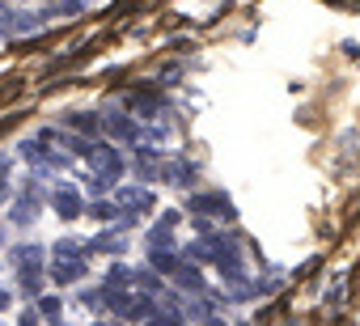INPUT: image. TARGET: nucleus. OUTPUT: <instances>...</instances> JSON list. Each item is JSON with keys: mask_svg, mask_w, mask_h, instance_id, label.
Listing matches in <instances>:
<instances>
[{"mask_svg": "<svg viewBox=\"0 0 360 326\" xmlns=\"http://www.w3.org/2000/svg\"><path fill=\"white\" fill-rule=\"evenodd\" d=\"M89 246L77 242V237H60L56 250H51V280L56 284H77L85 271H89Z\"/></svg>", "mask_w": 360, "mask_h": 326, "instance_id": "nucleus-1", "label": "nucleus"}, {"mask_svg": "<svg viewBox=\"0 0 360 326\" xmlns=\"http://www.w3.org/2000/svg\"><path fill=\"white\" fill-rule=\"evenodd\" d=\"M85 157H89V166H94L102 178H119V174L127 170V166H123V152H119V148H110V144H89V152H85Z\"/></svg>", "mask_w": 360, "mask_h": 326, "instance_id": "nucleus-2", "label": "nucleus"}, {"mask_svg": "<svg viewBox=\"0 0 360 326\" xmlns=\"http://www.w3.org/2000/svg\"><path fill=\"white\" fill-rule=\"evenodd\" d=\"M191 212H200V216H225V221H233V200L225 195V191H208V195H191V204H187Z\"/></svg>", "mask_w": 360, "mask_h": 326, "instance_id": "nucleus-3", "label": "nucleus"}, {"mask_svg": "<svg viewBox=\"0 0 360 326\" xmlns=\"http://www.w3.org/2000/svg\"><path fill=\"white\" fill-rule=\"evenodd\" d=\"M51 204H56V216H64V221H77V216L85 212L77 187H56V191H51Z\"/></svg>", "mask_w": 360, "mask_h": 326, "instance_id": "nucleus-4", "label": "nucleus"}, {"mask_svg": "<svg viewBox=\"0 0 360 326\" xmlns=\"http://www.w3.org/2000/svg\"><path fill=\"white\" fill-rule=\"evenodd\" d=\"M195 174H200V170L191 166V161H165V166H161V178L174 183V187H191Z\"/></svg>", "mask_w": 360, "mask_h": 326, "instance_id": "nucleus-5", "label": "nucleus"}, {"mask_svg": "<svg viewBox=\"0 0 360 326\" xmlns=\"http://www.w3.org/2000/svg\"><path fill=\"white\" fill-rule=\"evenodd\" d=\"M115 204L119 208H131V212H144V208H153V191H144V187H119L115 191Z\"/></svg>", "mask_w": 360, "mask_h": 326, "instance_id": "nucleus-6", "label": "nucleus"}, {"mask_svg": "<svg viewBox=\"0 0 360 326\" xmlns=\"http://www.w3.org/2000/svg\"><path fill=\"white\" fill-rule=\"evenodd\" d=\"M106 131L115 136V140H127V144H140V127L127 119V115H110L106 119Z\"/></svg>", "mask_w": 360, "mask_h": 326, "instance_id": "nucleus-7", "label": "nucleus"}, {"mask_svg": "<svg viewBox=\"0 0 360 326\" xmlns=\"http://www.w3.org/2000/svg\"><path fill=\"white\" fill-rule=\"evenodd\" d=\"M34 26H39V18H30V13H5L0 18V34H26Z\"/></svg>", "mask_w": 360, "mask_h": 326, "instance_id": "nucleus-8", "label": "nucleus"}, {"mask_svg": "<svg viewBox=\"0 0 360 326\" xmlns=\"http://www.w3.org/2000/svg\"><path fill=\"white\" fill-rule=\"evenodd\" d=\"M174 280H178V288H183V292H204V275L195 267H187V263L174 267Z\"/></svg>", "mask_w": 360, "mask_h": 326, "instance_id": "nucleus-9", "label": "nucleus"}, {"mask_svg": "<svg viewBox=\"0 0 360 326\" xmlns=\"http://www.w3.org/2000/svg\"><path fill=\"white\" fill-rule=\"evenodd\" d=\"M131 280H136V271H131V267H123V263H115V267L106 271V292H119V288L127 292V288H131Z\"/></svg>", "mask_w": 360, "mask_h": 326, "instance_id": "nucleus-10", "label": "nucleus"}, {"mask_svg": "<svg viewBox=\"0 0 360 326\" xmlns=\"http://www.w3.org/2000/svg\"><path fill=\"white\" fill-rule=\"evenodd\" d=\"M34 208H39V200H34V191H26V195H22V200L13 204V221H18V225H30V221L39 216Z\"/></svg>", "mask_w": 360, "mask_h": 326, "instance_id": "nucleus-11", "label": "nucleus"}, {"mask_svg": "<svg viewBox=\"0 0 360 326\" xmlns=\"http://www.w3.org/2000/svg\"><path fill=\"white\" fill-rule=\"evenodd\" d=\"M13 259H18V267L43 271V250H39V246H30V242H26V246H18V254H13Z\"/></svg>", "mask_w": 360, "mask_h": 326, "instance_id": "nucleus-12", "label": "nucleus"}, {"mask_svg": "<svg viewBox=\"0 0 360 326\" xmlns=\"http://www.w3.org/2000/svg\"><path fill=\"white\" fill-rule=\"evenodd\" d=\"M89 250H106V254H119L123 250V233H102L89 242Z\"/></svg>", "mask_w": 360, "mask_h": 326, "instance_id": "nucleus-13", "label": "nucleus"}, {"mask_svg": "<svg viewBox=\"0 0 360 326\" xmlns=\"http://www.w3.org/2000/svg\"><path fill=\"white\" fill-rule=\"evenodd\" d=\"M89 216H94V221H123V216L115 212V204H106V200H98V204H89Z\"/></svg>", "mask_w": 360, "mask_h": 326, "instance_id": "nucleus-14", "label": "nucleus"}, {"mask_svg": "<svg viewBox=\"0 0 360 326\" xmlns=\"http://www.w3.org/2000/svg\"><path fill=\"white\" fill-rule=\"evenodd\" d=\"M68 127H77V131H98V115H68Z\"/></svg>", "mask_w": 360, "mask_h": 326, "instance_id": "nucleus-15", "label": "nucleus"}, {"mask_svg": "<svg viewBox=\"0 0 360 326\" xmlns=\"http://www.w3.org/2000/svg\"><path fill=\"white\" fill-rule=\"evenodd\" d=\"M144 326H183V313H174V309H165L161 318H148Z\"/></svg>", "mask_w": 360, "mask_h": 326, "instance_id": "nucleus-16", "label": "nucleus"}, {"mask_svg": "<svg viewBox=\"0 0 360 326\" xmlns=\"http://www.w3.org/2000/svg\"><path fill=\"white\" fill-rule=\"evenodd\" d=\"M39 309H43V318H47V322H60V301H56V296H43V301H39Z\"/></svg>", "mask_w": 360, "mask_h": 326, "instance_id": "nucleus-17", "label": "nucleus"}, {"mask_svg": "<svg viewBox=\"0 0 360 326\" xmlns=\"http://www.w3.org/2000/svg\"><path fill=\"white\" fill-rule=\"evenodd\" d=\"M60 13H64V18H72V13H81V0H60Z\"/></svg>", "mask_w": 360, "mask_h": 326, "instance_id": "nucleus-18", "label": "nucleus"}, {"mask_svg": "<svg viewBox=\"0 0 360 326\" xmlns=\"http://www.w3.org/2000/svg\"><path fill=\"white\" fill-rule=\"evenodd\" d=\"M9 301H13V296H9V288H0V309H9Z\"/></svg>", "mask_w": 360, "mask_h": 326, "instance_id": "nucleus-19", "label": "nucleus"}, {"mask_svg": "<svg viewBox=\"0 0 360 326\" xmlns=\"http://www.w3.org/2000/svg\"><path fill=\"white\" fill-rule=\"evenodd\" d=\"M94 326H106V322H94Z\"/></svg>", "mask_w": 360, "mask_h": 326, "instance_id": "nucleus-20", "label": "nucleus"}]
</instances>
